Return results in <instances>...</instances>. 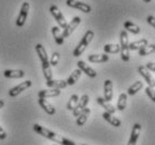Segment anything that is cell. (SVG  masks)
Returning <instances> with one entry per match:
<instances>
[{
    "instance_id": "4dcf8cb0",
    "label": "cell",
    "mask_w": 155,
    "mask_h": 145,
    "mask_svg": "<svg viewBox=\"0 0 155 145\" xmlns=\"http://www.w3.org/2000/svg\"><path fill=\"white\" fill-rule=\"evenodd\" d=\"M78 99H79V96H78L77 94L71 95V97L69 98V101H68V103H67V110H74V108L76 107V105H77Z\"/></svg>"
},
{
    "instance_id": "ffe728a7",
    "label": "cell",
    "mask_w": 155,
    "mask_h": 145,
    "mask_svg": "<svg viewBox=\"0 0 155 145\" xmlns=\"http://www.w3.org/2000/svg\"><path fill=\"white\" fill-rule=\"evenodd\" d=\"M87 58L91 63H106L109 60V56H107V54H102V55L93 54V55H89Z\"/></svg>"
},
{
    "instance_id": "7a4b0ae2",
    "label": "cell",
    "mask_w": 155,
    "mask_h": 145,
    "mask_svg": "<svg viewBox=\"0 0 155 145\" xmlns=\"http://www.w3.org/2000/svg\"><path fill=\"white\" fill-rule=\"evenodd\" d=\"M94 35H95V34H94V31H93V30H87V31L85 32L84 37L81 38V40L79 41V44L77 45V47L75 48L74 53H73V56H74V57L81 56V54L86 50V48H87L88 45L91 44V41L93 40V38H94Z\"/></svg>"
},
{
    "instance_id": "3957f363",
    "label": "cell",
    "mask_w": 155,
    "mask_h": 145,
    "mask_svg": "<svg viewBox=\"0 0 155 145\" xmlns=\"http://www.w3.org/2000/svg\"><path fill=\"white\" fill-rule=\"evenodd\" d=\"M128 35H127L126 30H122L120 32V56H122V59L124 61H128L130 58V48H128Z\"/></svg>"
},
{
    "instance_id": "4fadbf2b",
    "label": "cell",
    "mask_w": 155,
    "mask_h": 145,
    "mask_svg": "<svg viewBox=\"0 0 155 145\" xmlns=\"http://www.w3.org/2000/svg\"><path fill=\"white\" fill-rule=\"evenodd\" d=\"M77 66H78V69H81V71H84L85 74L87 75V76H89V77L95 78L96 76H97V73H96L92 67H89L84 60H78Z\"/></svg>"
},
{
    "instance_id": "603a6c76",
    "label": "cell",
    "mask_w": 155,
    "mask_h": 145,
    "mask_svg": "<svg viewBox=\"0 0 155 145\" xmlns=\"http://www.w3.org/2000/svg\"><path fill=\"white\" fill-rule=\"evenodd\" d=\"M51 32H53L55 41H56L58 45H63L64 37H63V34H61V30H60L59 27H58V26H54L53 28H51Z\"/></svg>"
},
{
    "instance_id": "836d02e7",
    "label": "cell",
    "mask_w": 155,
    "mask_h": 145,
    "mask_svg": "<svg viewBox=\"0 0 155 145\" xmlns=\"http://www.w3.org/2000/svg\"><path fill=\"white\" fill-rule=\"evenodd\" d=\"M144 67L146 68L148 71H153V73L155 71V64L153 63V61H150V63H147V64L145 65Z\"/></svg>"
},
{
    "instance_id": "ab89813d",
    "label": "cell",
    "mask_w": 155,
    "mask_h": 145,
    "mask_svg": "<svg viewBox=\"0 0 155 145\" xmlns=\"http://www.w3.org/2000/svg\"><path fill=\"white\" fill-rule=\"evenodd\" d=\"M55 145H57V144H55Z\"/></svg>"
},
{
    "instance_id": "9a60e30c",
    "label": "cell",
    "mask_w": 155,
    "mask_h": 145,
    "mask_svg": "<svg viewBox=\"0 0 155 145\" xmlns=\"http://www.w3.org/2000/svg\"><path fill=\"white\" fill-rule=\"evenodd\" d=\"M46 85L49 88L64 89L67 87V83L66 81H60V79H50V81H46Z\"/></svg>"
},
{
    "instance_id": "2e32d148",
    "label": "cell",
    "mask_w": 155,
    "mask_h": 145,
    "mask_svg": "<svg viewBox=\"0 0 155 145\" xmlns=\"http://www.w3.org/2000/svg\"><path fill=\"white\" fill-rule=\"evenodd\" d=\"M38 104L41 106L42 110H45V112H46L48 115H54V114L56 113V110H55V107L50 104L48 101H46L45 98H39L38 99Z\"/></svg>"
},
{
    "instance_id": "ac0fdd59",
    "label": "cell",
    "mask_w": 155,
    "mask_h": 145,
    "mask_svg": "<svg viewBox=\"0 0 155 145\" xmlns=\"http://www.w3.org/2000/svg\"><path fill=\"white\" fill-rule=\"evenodd\" d=\"M96 101H97V103H98L101 106L105 108L107 113H110V114H115V113H116V110H117L116 107L113 106V105H112V104H110L109 102H106V101L103 98V97H97V98H96Z\"/></svg>"
},
{
    "instance_id": "8992f818",
    "label": "cell",
    "mask_w": 155,
    "mask_h": 145,
    "mask_svg": "<svg viewBox=\"0 0 155 145\" xmlns=\"http://www.w3.org/2000/svg\"><path fill=\"white\" fill-rule=\"evenodd\" d=\"M66 4H67L68 7L75 8V9L83 11L85 14H89V12L92 11V7L88 4H86V2H83V1H78V0H67Z\"/></svg>"
},
{
    "instance_id": "30bf717a",
    "label": "cell",
    "mask_w": 155,
    "mask_h": 145,
    "mask_svg": "<svg viewBox=\"0 0 155 145\" xmlns=\"http://www.w3.org/2000/svg\"><path fill=\"white\" fill-rule=\"evenodd\" d=\"M141 131H142L141 124L140 123L134 124V126H133V128H132V133H130V141H128L127 145H136L138 137H140V134H141Z\"/></svg>"
},
{
    "instance_id": "44dd1931",
    "label": "cell",
    "mask_w": 155,
    "mask_h": 145,
    "mask_svg": "<svg viewBox=\"0 0 155 145\" xmlns=\"http://www.w3.org/2000/svg\"><path fill=\"white\" fill-rule=\"evenodd\" d=\"M124 28H125L124 30L132 32V34H134V35H138V34L141 32V28H140L137 25H135L134 22L130 21V20H127V21L124 22Z\"/></svg>"
},
{
    "instance_id": "52a82bcc",
    "label": "cell",
    "mask_w": 155,
    "mask_h": 145,
    "mask_svg": "<svg viewBox=\"0 0 155 145\" xmlns=\"http://www.w3.org/2000/svg\"><path fill=\"white\" fill-rule=\"evenodd\" d=\"M81 17H74L73 18V20H71L69 24H67V26H66V28L64 29V31L61 32L63 34V37H64V39L65 38H67V37H69V36L74 32V30L76 28H77L78 26L81 25Z\"/></svg>"
},
{
    "instance_id": "484cf974",
    "label": "cell",
    "mask_w": 155,
    "mask_h": 145,
    "mask_svg": "<svg viewBox=\"0 0 155 145\" xmlns=\"http://www.w3.org/2000/svg\"><path fill=\"white\" fill-rule=\"evenodd\" d=\"M81 73L83 71H81V69H76V71H74L73 73H71V75L68 77V79L66 81V83H67V86H73L74 84H76V81L81 78Z\"/></svg>"
},
{
    "instance_id": "4316f807",
    "label": "cell",
    "mask_w": 155,
    "mask_h": 145,
    "mask_svg": "<svg viewBox=\"0 0 155 145\" xmlns=\"http://www.w3.org/2000/svg\"><path fill=\"white\" fill-rule=\"evenodd\" d=\"M142 88H143V81H135L134 84L127 89V95H130V96L135 95V94L137 92H140Z\"/></svg>"
},
{
    "instance_id": "74e56055",
    "label": "cell",
    "mask_w": 155,
    "mask_h": 145,
    "mask_svg": "<svg viewBox=\"0 0 155 145\" xmlns=\"http://www.w3.org/2000/svg\"><path fill=\"white\" fill-rule=\"evenodd\" d=\"M143 1H144V2H146V4H148V2H151L150 0H143Z\"/></svg>"
},
{
    "instance_id": "d6986e66",
    "label": "cell",
    "mask_w": 155,
    "mask_h": 145,
    "mask_svg": "<svg viewBox=\"0 0 155 145\" xmlns=\"http://www.w3.org/2000/svg\"><path fill=\"white\" fill-rule=\"evenodd\" d=\"M4 75L7 78H22L25 76V71L21 69H7L5 71Z\"/></svg>"
},
{
    "instance_id": "e0dca14e",
    "label": "cell",
    "mask_w": 155,
    "mask_h": 145,
    "mask_svg": "<svg viewBox=\"0 0 155 145\" xmlns=\"http://www.w3.org/2000/svg\"><path fill=\"white\" fill-rule=\"evenodd\" d=\"M103 118L105 120H107L110 125H113L114 127H120V125H122V122L120 120V118H117V117L114 116L113 114L107 113V112L103 113Z\"/></svg>"
},
{
    "instance_id": "ba28073f",
    "label": "cell",
    "mask_w": 155,
    "mask_h": 145,
    "mask_svg": "<svg viewBox=\"0 0 155 145\" xmlns=\"http://www.w3.org/2000/svg\"><path fill=\"white\" fill-rule=\"evenodd\" d=\"M88 102H89V96H88L87 94H84L81 98L78 99L77 105H76V107H75L74 110H73V114H74L75 117H77L78 115H79V114H81V112L87 107Z\"/></svg>"
},
{
    "instance_id": "6da1fadb",
    "label": "cell",
    "mask_w": 155,
    "mask_h": 145,
    "mask_svg": "<svg viewBox=\"0 0 155 145\" xmlns=\"http://www.w3.org/2000/svg\"><path fill=\"white\" fill-rule=\"evenodd\" d=\"M32 130L36 132V133H38L39 135H41L44 137L48 138L50 141L55 142L56 144H59V145H79L78 143L76 142L71 141L69 138L65 137V136H61V135L57 134L55 132L50 131L48 128L44 127L41 125H39V124H34V126H32Z\"/></svg>"
},
{
    "instance_id": "83f0119b",
    "label": "cell",
    "mask_w": 155,
    "mask_h": 145,
    "mask_svg": "<svg viewBox=\"0 0 155 145\" xmlns=\"http://www.w3.org/2000/svg\"><path fill=\"white\" fill-rule=\"evenodd\" d=\"M127 105V94L122 93L118 97V102H117V110H124L126 108Z\"/></svg>"
},
{
    "instance_id": "7c38bea8",
    "label": "cell",
    "mask_w": 155,
    "mask_h": 145,
    "mask_svg": "<svg viewBox=\"0 0 155 145\" xmlns=\"http://www.w3.org/2000/svg\"><path fill=\"white\" fill-rule=\"evenodd\" d=\"M138 73H140V75L146 81V83L148 84V87L154 88L155 83H154L153 77H152V74H150V71H148L144 66H140V67H138Z\"/></svg>"
},
{
    "instance_id": "f1b7e54d",
    "label": "cell",
    "mask_w": 155,
    "mask_h": 145,
    "mask_svg": "<svg viewBox=\"0 0 155 145\" xmlns=\"http://www.w3.org/2000/svg\"><path fill=\"white\" fill-rule=\"evenodd\" d=\"M120 45L117 44H106L104 46V51L106 54H117L120 53Z\"/></svg>"
},
{
    "instance_id": "d590c367",
    "label": "cell",
    "mask_w": 155,
    "mask_h": 145,
    "mask_svg": "<svg viewBox=\"0 0 155 145\" xmlns=\"http://www.w3.org/2000/svg\"><path fill=\"white\" fill-rule=\"evenodd\" d=\"M6 137H7V133H6L4 128L0 126V140H6Z\"/></svg>"
},
{
    "instance_id": "277c9868",
    "label": "cell",
    "mask_w": 155,
    "mask_h": 145,
    "mask_svg": "<svg viewBox=\"0 0 155 145\" xmlns=\"http://www.w3.org/2000/svg\"><path fill=\"white\" fill-rule=\"evenodd\" d=\"M49 11H50V14L53 15V17L55 18V20L57 21V24H58V27L63 29L66 28L67 21H66V19L64 17L63 12L59 10V8L57 7L56 5H53V6H50Z\"/></svg>"
},
{
    "instance_id": "cb8c5ba5",
    "label": "cell",
    "mask_w": 155,
    "mask_h": 145,
    "mask_svg": "<svg viewBox=\"0 0 155 145\" xmlns=\"http://www.w3.org/2000/svg\"><path fill=\"white\" fill-rule=\"evenodd\" d=\"M35 48H36V53H37V55L39 56L41 63L48 61V56H47V51H46V49H45V47L42 46L41 44H37Z\"/></svg>"
},
{
    "instance_id": "1f68e13d",
    "label": "cell",
    "mask_w": 155,
    "mask_h": 145,
    "mask_svg": "<svg viewBox=\"0 0 155 145\" xmlns=\"http://www.w3.org/2000/svg\"><path fill=\"white\" fill-rule=\"evenodd\" d=\"M59 54L58 53H53V55H51V58H50V61H49V65L50 67L53 66V67H55L57 64H58V61H59Z\"/></svg>"
},
{
    "instance_id": "e575fe53",
    "label": "cell",
    "mask_w": 155,
    "mask_h": 145,
    "mask_svg": "<svg viewBox=\"0 0 155 145\" xmlns=\"http://www.w3.org/2000/svg\"><path fill=\"white\" fill-rule=\"evenodd\" d=\"M155 17L154 16H148V18H147V22H148V25L150 26H152L153 28H155Z\"/></svg>"
},
{
    "instance_id": "9c48e42d",
    "label": "cell",
    "mask_w": 155,
    "mask_h": 145,
    "mask_svg": "<svg viewBox=\"0 0 155 145\" xmlns=\"http://www.w3.org/2000/svg\"><path fill=\"white\" fill-rule=\"evenodd\" d=\"M31 81H22V83H20L19 85H17L16 87H14V88H11L9 92H8V95L10 96V97H16L17 95H19L21 92H24V91H26L27 88H29L30 86H31Z\"/></svg>"
},
{
    "instance_id": "5b68a950",
    "label": "cell",
    "mask_w": 155,
    "mask_h": 145,
    "mask_svg": "<svg viewBox=\"0 0 155 145\" xmlns=\"http://www.w3.org/2000/svg\"><path fill=\"white\" fill-rule=\"evenodd\" d=\"M29 2L25 1L24 4L21 5L20 11H19V15H18V18L16 20V25L18 27H22L25 25L26 20H27V17H28V12H29Z\"/></svg>"
},
{
    "instance_id": "5bb4252c",
    "label": "cell",
    "mask_w": 155,
    "mask_h": 145,
    "mask_svg": "<svg viewBox=\"0 0 155 145\" xmlns=\"http://www.w3.org/2000/svg\"><path fill=\"white\" fill-rule=\"evenodd\" d=\"M60 89H55V88H50V89H41L38 92V97L39 98H50V97H57V96L60 95Z\"/></svg>"
},
{
    "instance_id": "8d00e7d4",
    "label": "cell",
    "mask_w": 155,
    "mask_h": 145,
    "mask_svg": "<svg viewBox=\"0 0 155 145\" xmlns=\"http://www.w3.org/2000/svg\"><path fill=\"white\" fill-rule=\"evenodd\" d=\"M5 106V101L4 99H0V108H2Z\"/></svg>"
},
{
    "instance_id": "7402d4cb",
    "label": "cell",
    "mask_w": 155,
    "mask_h": 145,
    "mask_svg": "<svg viewBox=\"0 0 155 145\" xmlns=\"http://www.w3.org/2000/svg\"><path fill=\"white\" fill-rule=\"evenodd\" d=\"M89 114H91V108H87V107H86V108L78 115L77 120H76V124H77L78 126H83V125L87 122V118Z\"/></svg>"
},
{
    "instance_id": "f546056e",
    "label": "cell",
    "mask_w": 155,
    "mask_h": 145,
    "mask_svg": "<svg viewBox=\"0 0 155 145\" xmlns=\"http://www.w3.org/2000/svg\"><path fill=\"white\" fill-rule=\"evenodd\" d=\"M154 50H155V45L152 44V45H146L145 47L141 48V49L138 50V54H140V56H148V55L154 53Z\"/></svg>"
},
{
    "instance_id": "8fae6325",
    "label": "cell",
    "mask_w": 155,
    "mask_h": 145,
    "mask_svg": "<svg viewBox=\"0 0 155 145\" xmlns=\"http://www.w3.org/2000/svg\"><path fill=\"white\" fill-rule=\"evenodd\" d=\"M113 98V81L110 79H106L104 81V99L109 102Z\"/></svg>"
},
{
    "instance_id": "d6a6232c",
    "label": "cell",
    "mask_w": 155,
    "mask_h": 145,
    "mask_svg": "<svg viewBox=\"0 0 155 145\" xmlns=\"http://www.w3.org/2000/svg\"><path fill=\"white\" fill-rule=\"evenodd\" d=\"M154 88H151V87H146L145 88V93H146V95L150 97V99H151L152 102L155 103V96H154V91H153Z\"/></svg>"
},
{
    "instance_id": "f35d334b",
    "label": "cell",
    "mask_w": 155,
    "mask_h": 145,
    "mask_svg": "<svg viewBox=\"0 0 155 145\" xmlns=\"http://www.w3.org/2000/svg\"><path fill=\"white\" fill-rule=\"evenodd\" d=\"M79 145H86V144H79Z\"/></svg>"
},
{
    "instance_id": "d4e9b609",
    "label": "cell",
    "mask_w": 155,
    "mask_h": 145,
    "mask_svg": "<svg viewBox=\"0 0 155 145\" xmlns=\"http://www.w3.org/2000/svg\"><path fill=\"white\" fill-rule=\"evenodd\" d=\"M146 45H148L147 39H140L137 41L130 43V45H128V48H130V50H140L141 48L146 46Z\"/></svg>"
}]
</instances>
